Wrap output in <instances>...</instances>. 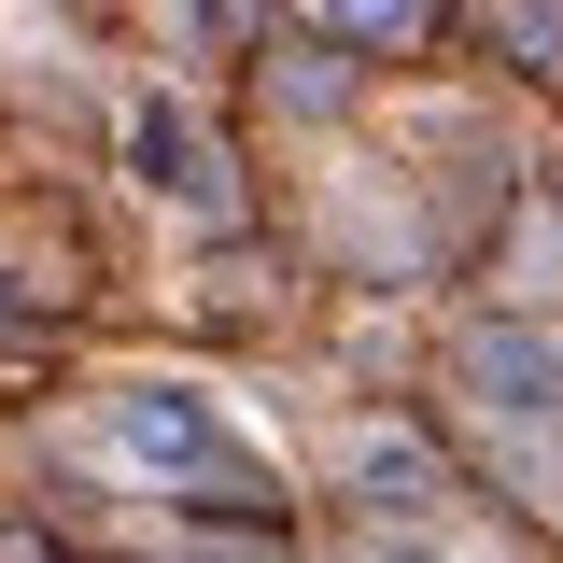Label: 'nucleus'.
I'll return each mask as SVG.
<instances>
[{
  "label": "nucleus",
  "mask_w": 563,
  "mask_h": 563,
  "mask_svg": "<svg viewBox=\"0 0 563 563\" xmlns=\"http://www.w3.org/2000/svg\"><path fill=\"white\" fill-rule=\"evenodd\" d=\"M310 14H324L339 43H422V29H437V0H310Z\"/></svg>",
  "instance_id": "5"
},
{
  "label": "nucleus",
  "mask_w": 563,
  "mask_h": 563,
  "mask_svg": "<svg viewBox=\"0 0 563 563\" xmlns=\"http://www.w3.org/2000/svg\"><path fill=\"white\" fill-rule=\"evenodd\" d=\"M465 395L493 422H563V339L550 324H479L465 339Z\"/></svg>",
  "instance_id": "3"
},
{
  "label": "nucleus",
  "mask_w": 563,
  "mask_h": 563,
  "mask_svg": "<svg viewBox=\"0 0 563 563\" xmlns=\"http://www.w3.org/2000/svg\"><path fill=\"white\" fill-rule=\"evenodd\" d=\"M352 493H366V507H395V521H409V507H437V451H422L409 422H366V437H352Z\"/></svg>",
  "instance_id": "4"
},
{
  "label": "nucleus",
  "mask_w": 563,
  "mask_h": 563,
  "mask_svg": "<svg viewBox=\"0 0 563 563\" xmlns=\"http://www.w3.org/2000/svg\"><path fill=\"white\" fill-rule=\"evenodd\" d=\"M99 437H113V465H128V479H169V493H254L240 437H225V422H211V395H184V380H128V395L99 409Z\"/></svg>",
  "instance_id": "1"
},
{
  "label": "nucleus",
  "mask_w": 563,
  "mask_h": 563,
  "mask_svg": "<svg viewBox=\"0 0 563 563\" xmlns=\"http://www.w3.org/2000/svg\"><path fill=\"white\" fill-rule=\"evenodd\" d=\"M211 14H225V29H254V0H211Z\"/></svg>",
  "instance_id": "6"
},
{
  "label": "nucleus",
  "mask_w": 563,
  "mask_h": 563,
  "mask_svg": "<svg viewBox=\"0 0 563 563\" xmlns=\"http://www.w3.org/2000/svg\"><path fill=\"white\" fill-rule=\"evenodd\" d=\"M128 169H141V198H169V211H240L211 128H198V113H169V99H141V113H128Z\"/></svg>",
  "instance_id": "2"
}]
</instances>
